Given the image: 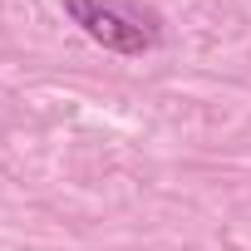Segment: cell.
I'll return each mask as SVG.
<instances>
[{
  "label": "cell",
  "mask_w": 251,
  "mask_h": 251,
  "mask_svg": "<svg viewBox=\"0 0 251 251\" xmlns=\"http://www.w3.org/2000/svg\"><path fill=\"white\" fill-rule=\"evenodd\" d=\"M64 10H69V20H74L94 45H103L108 54H148V50H153V30H143L138 20H128L123 10L103 5V0H64Z\"/></svg>",
  "instance_id": "6da1fadb"
}]
</instances>
